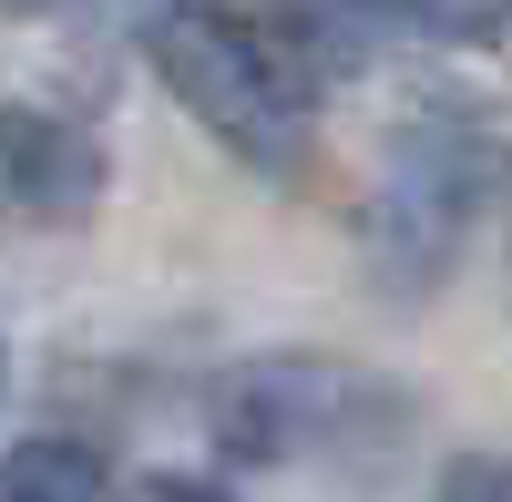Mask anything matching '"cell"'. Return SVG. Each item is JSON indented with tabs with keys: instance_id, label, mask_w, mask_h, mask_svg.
<instances>
[{
	"instance_id": "cell-1",
	"label": "cell",
	"mask_w": 512,
	"mask_h": 502,
	"mask_svg": "<svg viewBox=\"0 0 512 502\" xmlns=\"http://www.w3.org/2000/svg\"><path fill=\"white\" fill-rule=\"evenodd\" d=\"M144 62L164 72V93H175L236 164H256V175H297V164H308L318 72L297 62L287 41L246 31V21H226V11H185V0H175V11H154Z\"/></svg>"
},
{
	"instance_id": "cell-2",
	"label": "cell",
	"mask_w": 512,
	"mask_h": 502,
	"mask_svg": "<svg viewBox=\"0 0 512 502\" xmlns=\"http://www.w3.org/2000/svg\"><path fill=\"white\" fill-rule=\"evenodd\" d=\"M502 185H512V144L502 134H482V123H461V113L400 123L390 154H379V185L359 205V246H369L379 287H400V298L441 287Z\"/></svg>"
},
{
	"instance_id": "cell-3",
	"label": "cell",
	"mask_w": 512,
	"mask_h": 502,
	"mask_svg": "<svg viewBox=\"0 0 512 502\" xmlns=\"http://www.w3.org/2000/svg\"><path fill=\"white\" fill-rule=\"evenodd\" d=\"M379 431H400V400L328 359H256L216 390L226 462H297V451H338V441H379Z\"/></svg>"
},
{
	"instance_id": "cell-4",
	"label": "cell",
	"mask_w": 512,
	"mask_h": 502,
	"mask_svg": "<svg viewBox=\"0 0 512 502\" xmlns=\"http://www.w3.org/2000/svg\"><path fill=\"white\" fill-rule=\"evenodd\" d=\"M93 195H103V154L82 123L41 103H0V205L11 216L62 226V216H93Z\"/></svg>"
},
{
	"instance_id": "cell-5",
	"label": "cell",
	"mask_w": 512,
	"mask_h": 502,
	"mask_svg": "<svg viewBox=\"0 0 512 502\" xmlns=\"http://www.w3.org/2000/svg\"><path fill=\"white\" fill-rule=\"evenodd\" d=\"M0 502H113V462L93 441H62V431L11 441L0 451Z\"/></svg>"
},
{
	"instance_id": "cell-6",
	"label": "cell",
	"mask_w": 512,
	"mask_h": 502,
	"mask_svg": "<svg viewBox=\"0 0 512 502\" xmlns=\"http://www.w3.org/2000/svg\"><path fill=\"white\" fill-rule=\"evenodd\" d=\"M431 502H512V462L502 451H451L431 472Z\"/></svg>"
},
{
	"instance_id": "cell-7",
	"label": "cell",
	"mask_w": 512,
	"mask_h": 502,
	"mask_svg": "<svg viewBox=\"0 0 512 502\" xmlns=\"http://www.w3.org/2000/svg\"><path fill=\"white\" fill-rule=\"evenodd\" d=\"M410 21L420 31H451V41H492L512 21V0H410Z\"/></svg>"
},
{
	"instance_id": "cell-8",
	"label": "cell",
	"mask_w": 512,
	"mask_h": 502,
	"mask_svg": "<svg viewBox=\"0 0 512 502\" xmlns=\"http://www.w3.org/2000/svg\"><path fill=\"white\" fill-rule=\"evenodd\" d=\"M134 502H226V492L195 482V472H154V482H134Z\"/></svg>"
},
{
	"instance_id": "cell-9",
	"label": "cell",
	"mask_w": 512,
	"mask_h": 502,
	"mask_svg": "<svg viewBox=\"0 0 512 502\" xmlns=\"http://www.w3.org/2000/svg\"><path fill=\"white\" fill-rule=\"evenodd\" d=\"M0 11H62V0H0Z\"/></svg>"
}]
</instances>
